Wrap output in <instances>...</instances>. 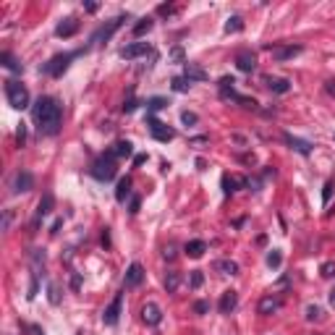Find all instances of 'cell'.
I'll use <instances>...</instances> for the list:
<instances>
[{
  "label": "cell",
  "mask_w": 335,
  "mask_h": 335,
  "mask_svg": "<svg viewBox=\"0 0 335 335\" xmlns=\"http://www.w3.org/2000/svg\"><path fill=\"white\" fill-rule=\"evenodd\" d=\"M60 118H63V113H60V105L52 100V97H40L34 105V120H37V126H40V131L42 134H58V128H60Z\"/></svg>",
  "instance_id": "cell-1"
},
{
  "label": "cell",
  "mask_w": 335,
  "mask_h": 335,
  "mask_svg": "<svg viewBox=\"0 0 335 335\" xmlns=\"http://www.w3.org/2000/svg\"><path fill=\"white\" fill-rule=\"evenodd\" d=\"M5 97H8L11 108H16V110H24L26 105H29L26 87H24L21 81H16V79H8V81H5Z\"/></svg>",
  "instance_id": "cell-2"
},
{
  "label": "cell",
  "mask_w": 335,
  "mask_h": 335,
  "mask_svg": "<svg viewBox=\"0 0 335 335\" xmlns=\"http://www.w3.org/2000/svg\"><path fill=\"white\" fill-rule=\"evenodd\" d=\"M92 176L97 181H110L113 176H116V155H102V157H97L95 160V165H92Z\"/></svg>",
  "instance_id": "cell-3"
},
{
  "label": "cell",
  "mask_w": 335,
  "mask_h": 335,
  "mask_svg": "<svg viewBox=\"0 0 335 335\" xmlns=\"http://www.w3.org/2000/svg\"><path fill=\"white\" fill-rule=\"evenodd\" d=\"M76 55H79V52H66V55H55V58L50 60V63H45V66H42V71H45V73H50V76H60Z\"/></svg>",
  "instance_id": "cell-4"
},
{
  "label": "cell",
  "mask_w": 335,
  "mask_h": 335,
  "mask_svg": "<svg viewBox=\"0 0 335 335\" xmlns=\"http://www.w3.org/2000/svg\"><path fill=\"white\" fill-rule=\"evenodd\" d=\"M147 120H149V134L155 136L157 142H170L173 136H176V134H173V128H168L163 120H157L155 116H149Z\"/></svg>",
  "instance_id": "cell-5"
},
{
  "label": "cell",
  "mask_w": 335,
  "mask_h": 335,
  "mask_svg": "<svg viewBox=\"0 0 335 335\" xmlns=\"http://www.w3.org/2000/svg\"><path fill=\"white\" fill-rule=\"evenodd\" d=\"M120 307H123V293H116V299L110 301V307L102 311V322L105 325H116L120 317Z\"/></svg>",
  "instance_id": "cell-6"
},
{
  "label": "cell",
  "mask_w": 335,
  "mask_h": 335,
  "mask_svg": "<svg viewBox=\"0 0 335 335\" xmlns=\"http://www.w3.org/2000/svg\"><path fill=\"white\" fill-rule=\"evenodd\" d=\"M32 186H34V176L29 170H19L16 173V178H13V194H24V191H32Z\"/></svg>",
  "instance_id": "cell-7"
},
{
  "label": "cell",
  "mask_w": 335,
  "mask_h": 335,
  "mask_svg": "<svg viewBox=\"0 0 335 335\" xmlns=\"http://www.w3.org/2000/svg\"><path fill=\"white\" fill-rule=\"evenodd\" d=\"M272 52V58L275 60H288V58H296L301 52V45H272L267 48Z\"/></svg>",
  "instance_id": "cell-8"
},
{
  "label": "cell",
  "mask_w": 335,
  "mask_h": 335,
  "mask_svg": "<svg viewBox=\"0 0 335 335\" xmlns=\"http://www.w3.org/2000/svg\"><path fill=\"white\" fill-rule=\"evenodd\" d=\"M152 48H149V42H131V45H126L123 50H120V58H126V60H134V58H142V55H147Z\"/></svg>",
  "instance_id": "cell-9"
},
{
  "label": "cell",
  "mask_w": 335,
  "mask_h": 335,
  "mask_svg": "<svg viewBox=\"0 0 335 335\" xmlns=\"http://www.w3.org/2000/svg\"><path fill=\"white\" fill-rule=\"evenodd\" d=\"M142 319L147 325H160V322H163V311H160V307L155 301H147L142 307Z\"/></svg>",
  "instance_id": "cell-10"
},
{
  "label": "cell",
  "mask_w": 335,
  "mask_h": 335,
  "mask_svg": "<svg viewBox=\"0 0 335 335\" xmlns=\"http://www.w3.org/2000/svg\"><path fill=\"white\" fill-rule=\"evenodd\" d=\"M142 280H144V267H142L139 262H134L131 267L126 270V280H123V283H126V288H136Z\"/></svg>",
  "instance_id": "cell-11"
},
{
  "label": "cell",
  "mask_w": 335,
  "mask_h": 335,
  "mask_svg": "<svg viewBox=\"0 0 335 335\" xmlns=\"http://www.w3.org/2000/svg\"><path fill=\"white\" fill-rule=\"evenodd\" d=\"M236 66L241 68L243 73H251L257 68V58H254V52H249V50H241L239 55H236Z\"/></svg>",
  "instance_id": "cell-12"
},
{
  "label": "cell",
  "mask_w": 335,
  "mask_h": 335,
  "mask_svg": "<svg viewBox=\"0 0 335 335\" xmlns=\"http://www.w3.org/2000/svg\"><path fill=\"white\" fill-rule=\"evenodd\" d=\"M76 32H79V21H76L73 16L63 19V21L58 24V29H55V34H58V37H63V40H66V37H73Z\"/></svg>",
  "instance_id": "cell-13"
},
{
  "label": "cell",
  "mask_w": 335,
  "mask_h": 335,
  "mask_svg": "<svg viewBox=\"0 0 335 335\" xmlns=\"http://www.w3.org/2000/svg\"><path fill=\"white\" fill-rule=\"evenodd\" d=\"M123 21H126V16H118V19H113L108 26H102L100 32H97V34L92 37V42H102V40H110V37H113V32H116V29H118L120 24H123Z\"/></svg>",
  "instance_id": "cell-14"
},
{
  "label": "cell",
  "mask_w": 335,
  "mask_h": 335,
  "mask_svg": "<svg viewBox=\"0 0 335 335\" xmlns=\"http://www.w3.org/2000/svg\"><path fill=\"white\" fill-rule=\"evenodd\" d=\"M184 71H186V79L189 81H204V79H207V71H204L199 63H189V60H186Z\"/></svg>",
  "instance_id": "cell-15"
},
{
  "label": "cell",
  "mask_w": 335,
  "mask_h": 335,
  "mask_svg": "<svg viewBox=\"0 0 335 335\" xmlns=\"http://www.w3.org/2000/svg\"><path fill=\"white\" fill-rule=\"evenodd\" d=\"M283 139H286V144H291V147L299 152V155H309V152H311V144L304 142V139H299V136H293V134H283Z\"/></svg>",
  "instance_id": "cell-16"
},
{
  "label": "cell",
  "mask_w": 335,
  "mask_h": 335,
  "mask_svg": "<svg viewBox=\"0 0 335 335\" xmlns=\"http://www.w3.org/2000/svg\"><path fill=\"white\" fill-rule=\"evenodd\" d=\"M236 304H239V293H236V291H225L223 299H220V311H223V314H231V311L236 309Z\"/></svg>",
  "instance_id": "cell-17"
},
{
  "label": "cell",
  "mask_w": 335,
  "mask_h": 335,
  "mask_svg": "<svg viewBox=\"0 0 335 335\" xmlns=\"http://www.w3.org/2000/svg\"><path fill=\"white\" fill-rule=\"evenodd\" d=\"M264 84H267L272 92H278V95H286L288 89H291V81H288V79H272V76H267Z\"/></svg>",
  "instance_id": "cell-18"
},
{
  "label": "cell",
  "mask_w": 335,
  "mask_h": 335,
  "mask_svg": "<svg viewBox=\"0 0 335 335\" xmlns=\"http://www.w3.org/2000/svg\"><path fill=\"white\" fill-rule=\"evenodd\" d=\"M278 309H280V299H275V296H264L260 301V314H272Z\"/></svg>",
  "instance_id": "cell-19"
},
{
  "label": "cell",
  "mask_w": 335,
  "mask_h": 335,
  "mask_svg": "<svg viewBox=\"0 0 335 335\" xmlns=\"http://www.w3.org/2000/svg\"><path fill=\"white\" fill-rule=\"evenodd\" d=\"M52 204H55V199H52V194H45L40 204H37V217H45V215H50L52 212Z\"/></svg>",
  "instance_id": "cell-20"
},
{
  "label": "cell",
  "mask_w": 335,
  "mask_h": 335,
  "mask_svg": "<svg viewBox=\"0 0 335 335\" xmlns=\"http://www.w3.org/2000/svg\"><path fill=\"white\" fill-rule=\"evenodd\" d=\"M204 251H207V243H204V241H199V239H196V241H189V243H186V254H189V257H194V260H196V257H202Z\"/></svg>",
  "instance_id": "cell-21"
},
{
  "label": "cell",
  "mask_w": 335,
  "mask_h": 335,
  "mask_svg": "<svg viewBox=\"0 0 335 335\" xmlns=\"http://www.w3.org/2000/svg\"><path fill=\"white\" fill-rule=\"evenodd\" d=\"M128 194H131V178H120L118 181V189H116V199L123 204Z\"/></svg>",
  "instance_id": "cell-22"
},
{
  "label": "cell",
  "mask_w": 335,
  "mask_h": 335,
  "mask_svg": "<svg viewBox=\"0 0 335 335\" xmlns=\"http://www.w3.org/2000/svg\"><path fill=\"white\" fill-rule=\"evenodd\" d=\"M178 286H181V272H168V278H165V291H168V293H176Z\"/></svg>",
  "instance_id": "cell-23"
},
{
  "label": "cell",
  "mask_w": 335,
  "mask_h": 335,
  "mask_svg": "<svg viewBox=\"0 0 335 335\" xmlns=\"http://www.w3.org/2000/svg\"><path fill=\"white\" fill-rule=\"evenodd\" d=\"M215 267L223 272V275H236V272H239V264H236L233 260H220Z\"/></svg>",
  "instance_id": "cell-24"
},
{
  "label": "cell",
  "mask_w": 335,
  "mask_h": 335,
  "mask_svg": "<svg viewBox=\"0 0 335 335\" xmlns=\"http://www.w3.org/2000/svg\"><path fill=\"white\" fill-rule=\"evenodd\" d=\"M131 152H134V144L131 142H118L116 144V149H113V155H116V157H128V155H131Z\"/></svg>",
  "instance_id": "cell-25"
},
{
  "label": "cell",
  "mask_w": 335,
  "mask_h": 335,
  "mask_svg": "<svg viewBox=\"0 0 335 335\" xmlns=\"http://www.w3.org/2000/svg\"><path fill=\"white\" fill-rule=\"evenodd\" d=\"M243 184H246L243 178H228V176H223V191L225 194H233L236 191L233 186H243Z\"/></svg>",
  "instance_id": "cell-26"
},
{
  "label": "cell",
  "mask_w": 335,
  "mask_h": 335,
  "mask_svg": "<svg viewBox=\"0 0 335 335\" xmlns=\"http://www.w3.org/2000/svg\"><path fill=\"white\" fill-rule=\"evenodd\" d=\"M152 29V19L149 16H144V19H139V24L134 26V37H142V34H147Z\"/></svg>",
  "instance_id": "cell-27"
},
{
  "label": "cell",
  "mask_w": 335,
  "mask_h": 335,
  "mask_svg": "<svg viewBox=\"0 0 335 335\" xmlns=\"http://www.w3.org/2000/svg\"><path fill=\"white\" fill-rule=\"evenodd\" d=\"M241 29H243V19L241 16H231V19L225 21V32L228 34H231V32H241Z\"/></svg>",
  "instance_id": "cell-28"
},
{
  "label": "cell",
  "mask_w": 335,
  "mask_h": 335,
  "mask_svg": "<svg viewBox=\"0 0 335 335\" xmlns=\"http://www.w3.org/2000/svg\"><path fill=\"white\" fill-rule=\"evenodd\" d=\"M0 60H3V66L11 68V71H21V63L11 55V52H3V55H0Z\"/></svg>",
  "instance_id": "cell-29"
},
{
  "label": "cell",
  "mask_w": 335,
  "mask_h": 335,
  "mask_svg": "<svg viewBox=\"0 0 335 335\" xmlns=\"http://www.w3.org/2000/svg\"><path fill=\"white\" fill-rule=\"evenodd\" d=\"M280 262H283V254H280V249H272L270 254H267V267L278 270V267H280Z\"/></svg>",
  "instance_id": "cell-30"
},
{
  "label": "cell",
  "mask_w": 335,
  "mask_h": 335,
  "mask_svg": "<svg viewBox=\"0 0 335 335\" xmlns=\"http://www.w3.org/2000/svg\"><path fill=\"white\" fill-rule=\"evenodd\" d=\"M189 87H191V81H189L186 76H176V79H173V89H176V92H186Z\"/></svg>",
  "instance_id": "cell-31"
},
{
  "label": "cell",
  "mask_w": 335,
  "mask_h": 335,
  "mask_svg": "<svg viewBox=\"0 0 335 335\" xmlns=\"http://www.w3.org/2000/svg\"><path fill=\"white\" fill-rule=\"evenodd\" d=\"M307 319H309V322L322 319V309H319V307H307Z\"/></svg>",
  "instance_id": "cell-32"
},
{
  "label": "cell",
  "mask_w": 335,
  "mask_h": 335,
  "mask_svg": "<svg viewBox=\"0 0 335 335\" xmlns=\"http://www.w3.org/2000/svg\"><path fill=\"white\" fill-rule=\"evenodd\" d=\"M189 283H191V288H199V286L204 283V275H202V270H194V272H191V280H189Z\"/></svg>",
  "instance_id": "cell-33"
},
{
  "label": "cell",
  "mask_w": 335,
  "mask_h": 335,
  "mask_svg": "<svg viewBox=\"0 0 335 335\" xmlns=\"http://www.w3.org/2000/svg\"><path fill=\"white\" fill-rule=\"evenodd\" d=\"M181 120H184L186 126H194L199 118H196V113H189V110H184V113H181Z\"/></svg>",
  "instance_id": "cell-34"
},
{
  "label": "cell",
  "mask_w": 335,
  "mask_h": 335,
  "mask_svg": "<svg viewBox=\"0 0 335 335\" xmlns=\"http://www.w3.org/2000/svg\"><path fill=\"white\" fill-rule=\"evenodd\" d=\"M319 270H322V278H333V275H335V264H333V262H325Z\"/></svg>",
  "instance_id": "cell-35"
},
{
  "label": "cell",
  "mask_w": 335,
  "mask_h": 335,
  "mask_svg": "<svg viewBox=\"0 0 335 335\" xmlns=\"http://www.w3.org/2000/svg\"><path fill=\"white\" fill-rule=\"evenodd\" d=\"M333 189H335V184H333V181H327V184H325V191H322V202H325V204L330 202V196H333Z\"/></svg>",
  "instance_id": "cell-36"
},
{
  "label": "cell",
  "mask_w": 335,
  "mask_h": 335,
  "mask_svg": "<svg viewBox=\"0 0 335 335\" xmlns=\"http://www.w3.org/2000/svg\"><path fill=\"white\" fill-rule=\"evenodd\" d=\"M165 100H163V97H155V100H149V110H160V108H165Z\"/></svg>",
  "instance_id": "cell-37"
},
{
  "label": "cell",
  "mask_w": 335,
  "mask_h": 335,
  "mask_svg": "<svg viewBox=\"0 0 335 335\" xmlns=\"http://www.w3.org/2000/svg\"><path fill=\"white\" fill-rule=\"evenodd\" d=\"M207 309H210V304H207V301H196V304H194V311H196V314H204Z\"/></svg>",
  "instance_id": "cell-38"
},
{
  "label": "cell",
  "mask_w": 335,
  "mask_h": 335,
  "mask_svg": "<svg viewBox=\"0 0 335 335\" xmlns=\"http://www.w3.org/2000/svg\"><path fill=\"white\" fill-rule=\"evenodd\" d=\"M239 102L243 105V108H251V110H257V102H254V100H249V97H239Z\"/></svg>",
  "instance_id": "cell-39"
},
{
  "label": "cell",
  "mask_w": 335,
  "mask_h": 335,
  "mask_svg": "<svg viewBox=\"0 0 335 335\" xmlns=\"http://www.w3.org/2000/svg\"><path fill=\"white\" fill-rule=\"evenodd\" d=\"M325 92L330 95V97H335V79H330V81H325Z\"/></svg>",
  "instance_id": "cell-40"
},
{
  "label": "cell",
  "mask_w": 335,
  "mask_h": 335,
  "mask_svg": "<svg viewBox=\"0 0 335 335\" xmlns=\"http://www.w3.org/2000/svg\"><path fill=\"white\" fill-rule=\"evenodd\" d=\"M16 139H19V147H21V144H24V139H26V128H24V126H21V128H19V134H16Z\"/></svg>",
  "instance_id": "cell-41"
},
{
  "label": "cell",
  "mask_w": 335,
  "mask_h": 335,
  "mask_svg": "<svg viewBox=\"0 0 335 335\" xmlns=\"http://www.w3.org/2000/svg\"><path fill=\"white\" fill-rule=\"evenodd\" d=\"M173 58H176L178 63H184V66H186V60H184V52H181V48H176V50H173Z\"/></svg>",
  "instance_id": "cell-42"
},
{
  "label": "cell",
  "mask_w": 335,
  "mask_h": 335,
  "mask_svg": "<svg viewBox=\"0 0 335 335\" xmlns=\"http://www.w3.org/2000/svg\"><path fill=\"white\" fill-rule=\"evenodd\" d=\"M128 212H131V215L139 212V196H134V199H131V210H128Z\"/></svg>",
  "instance_id": "cell-43"
},
{
  "label": "cell",
  "mask_w": 335,
  "mask_h": 335,
  "mask_svg": "<svg viewBox=\"0 0 335 335\" xmlns=\"http://www.w3.org/2000/svg\"><path fill=\"white\" fill-rule=\"evenodd\" d=\"M173 257H176V246H173V243H170V246L165 249V260H173Z\"/></svg>",
  "instance_id": "cell-44"
},
{
  "label": "cell",
  "mask_w": 335,
  "mask_h": 335,
  "mask_svg": "<svg viewBox=\"0 0 335 335\" xmlns=\"http://www.w3.org/2000/svg\"><path fill=\"white\" fill-rule=\"evenodd\" d=\"M50 301L58 304V288H55V286H50Z\"/></svg>",
  "instance_id": "cell-45"
},
{
  "label": "cell",
  "mask_w": 335,
  "mask_h": 335,
  "mask_svg": "<svg viewBox=\"0 0 335 335\" xmlns=\"http://www.w3.org/2000/svg\"><path fill=\"white\" fill-rule=\"evenodd\" d=\"M144 163H147V155H136V160H134V165L139 168V165H144Z\"/></svg>",
  "instance_id": "cell-46"
},
{
  "label": "cell",
  "mask_w": 335,
  "mask_h": 335,
  "mask_svg": "<svg viewBox=\"0 0 335 335\" xmlns=\"http://www.w3.org/2000/svg\"><path fill=\"white\" fill-rule=\"evenodd\" d=\"M134 108H136V100H128V102L123 105V110H126V113H131Z\"/></svg>",
  "instance_id": "cell-47"
},
{
  "label": "cell",
  "mask_w": 335,
  "mask_h": 335,
  "mask_svg": "<svg viewBox=\"0 0 335 335\" xmlns=\"http://www.w3.org/2000/svg\"><path fill=\"white\" fill-rule=\"evenodd\" d=\"M60 225H63V220H55V223H52V233H58Z\"/></svg>",
  "instance_id": "cell-48"
},
{
  "label": "cell",
  "mask_w": 335,
  "mask_h": 335,
  "mask_svg": "<svg viewBox=\"0 0 335 335\" xmlns=\"http://www.w3.org/2000/svg\"><path fill=\"white\" fill-rule=\"evenodd\" d=\"M84 8H87L89 13H95V11H97V3H87V5H84Z\"/></svg>",
  "instance_id": "cell-49"
},
{
  "label": "cell",
  "mask_w": 335,
  "mask_h": 335,
  "mask_svg": "<svg viewBox=\"0 0 335 335\" xmlns=\"http://www.w3.org/2000/svg\"><path fill=\"white\" fill-rule=\"evenodd\" d=\"M330 304H333V307H335V288H333V291H330Z\"/></svg>",
  "instance_id": "cell-50"
}]
</instances>
